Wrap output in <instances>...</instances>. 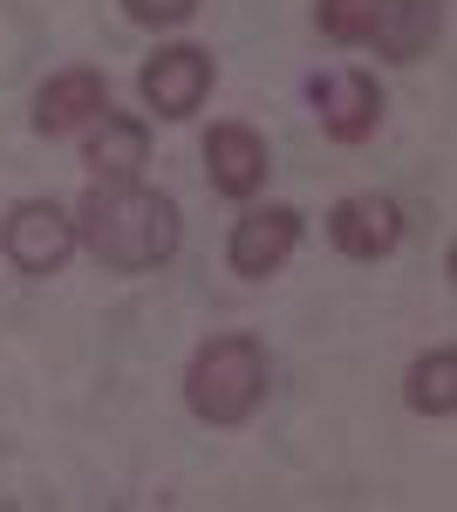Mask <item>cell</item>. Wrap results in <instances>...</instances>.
<instances>
[{"label": "cell", "instance_id": "14", "mask_svg": "<svg viewBox=\"0 0 457 512\" xmlns=\"http://www.w3.org/2000/svg\"><path fill=\"white\" fill-rule=\"evenodd\" d=\"M198 0H123V14L130 21H144V28H171V21H185Z\"/></svg>", "mask_w": 457, "mask_h": 512}, {"label": "cell", "instance_id": "3", "mask_svg": "<svg viewBox=\"0 0 457 512\" xmlns=\"http://www.w3.org/2000/svg\"><path fill=\"white\" fill-rule=\"evenodd\" d=\"M0 253L35 280L62 274L69 253H76V212H62L55 198H21L7 212V226H0Z\"/></svg>", "mask_w": 457, "mask_h": 512}, {"label": "cell", "instance_id": "4", "mask_svg": "<svg viewBox=\"0 0 457 512\" xmlns=\"http://www.w3.org/2000/svg\"><path fill=\"white\" fill-rule=\"evenodd\" d=\"M137 89H144V103H151L164 123H185L205 96H212V55L205 48H164L157 62H144V76H137Z\"/></svg>", "mask_w": 457, "mask_h": 512}, {"label": "cell", "instance_id": "11", "mask_svg": "<svg viewBox=\"0 0 457 512\" xmlns=\"http://www.w3.org/2000/svg\"><path fill=\"white\" fill-rule=\"evenodd\" d=\"M328 239L342 246L348 260H382V253L403 239V212H396L389 198H376V192H355V198H342V205L328 212Z\"/></svg>", "mask_w": 457, "mask_h": 512}, {"label": "cell", "instance_id": "8", "mask_svg": "<svg viewBox=\"0 0 457 512\" xmlns=\"http://www.w3.org/2000/svg\"><path fill=\"white\" fill-rule=\"evenodd\" d=\"M205 171H212V192L226 198H253L267 185V137L260 130H246V123H219L212 137H205Z\"/></svg>", "mask_w": 457, "mask_h": 512}, {"label": "cell", "instance_id": "12", "mask_svg": "<svg viewBox=\"0 0 457 512\" xmlns=\"http://www.w3.org/2000/svg\"><path fill=\"white\" fill-rule=\"evenodd\" d=\"M410 410H423V417H451L457 410V355L451 349H430L410 369Z\"/></svg>", "mask_w": 457, "mask_h": 512}, {"label": "cell", "instance_id": "1", "mask_svg": "<svg viewBox=\"0 0 457 512\" xmlns=\"http://www.w3.org/2000/svg\"><path fill=\"white\" fill-rule=\"evenodd\" d=\"M178 205L144 185H96L76 205V246H89L110 274H151L178 253Z\"/></svg>", "mask_w": 457, "mask_h": 512}, {"label": "cell", "instance_id": "7", "mask_svg": "<svg viewBox=\"0 0 457 512\" xmlns=\"http://www.w3.org/2000/svg\"><path fill=\"white\" fill-rule=\"evenodd\" d=\"M314 110H321V130L335 144H362L382 117V89L362 69H335V76L314 82Z\"/></svg>", "mask_w": 457, "mask_h": 512}, {"label": "cell", "instance_id": "9", "mask_svg": "<svg viewBox=\"0 0 457 512\" xmlns=\"http://www.w3.org/2000/svg\"><path fill=\"white\" fill-rule=\"evenodd\" d=\"M82 164H89V178H96V185H137V171L151 164V137H144V123L103 110V117L89 123Z\"/></svg>", "mask_w": 457, "mask_h": 512}, {"label": "cell", "instance_id": "13", "mask_svg": "<svg viewBox=\"0 0 457 512\" xmlns=\"http://www.w3.org/2000/svg\"><path fill=\"white\" fill-rule=\"evenodd\" d=\"M314 21L328 41H362L369 28V0H314Z\"/></svg>", "mask_w": 457, "mask_h": 512}, {"label": "cell", "instance_id": "10", "mask_svg": "<svg viewBox=\"0 0 457 512\" xmlns=\"http://www.w3.org/2000/svg\"><path fill=\"white\" fill-rule=\"evenodd\" d=\"M437 21H444V0H369L362 41H376V55L389 62H417L437 41Z\"/></svg>", "mask_w": 457, "mask_h": 512}, {"label": "cell", "instance_id": "2", "mask_svg": "<svg viewBox=\"0 0 457 512\" xmlns=\"http://www.w3.org/2000/svg\"><path fill=\"white\" fill-rule=\"evenodd\" d=\"M267 396V349L253 335H219L191 355L185 369V403L198 424H246Z\"/></svg>", "mask_w": 457, "mask_h": 512}, {"label": "cell", "instance_id": "6", "mask_svg": "<svg viewBox=\"0 0 457 512\" xmlns=\"http://www.w3.org/2000/svg\"><path fill=\"white\" fill-rule=\"evenodd\" d=\"M103 110H110V82L96 76V69H62V76L41 82L35 130L41 137H69V130H89Z\"/></svg>", "mask_w": 457, "mask_h": 512}, {"label": "cell", "instance_id": "5", "mask_svg": "<svg viewBox=\"0 0 457 512\" xmlns=\"http://www.w3.org/2000/svg\"><path fill=\"white\" fill-rule=\"evenodd\" d=\"M294 246H301V212H294V205H260V212H246V219L232 226L226 260H232V274L267 280V274L287 267Z\"/></svg>", "mask_w": 457, "mask_h": 512}]
</instances>
